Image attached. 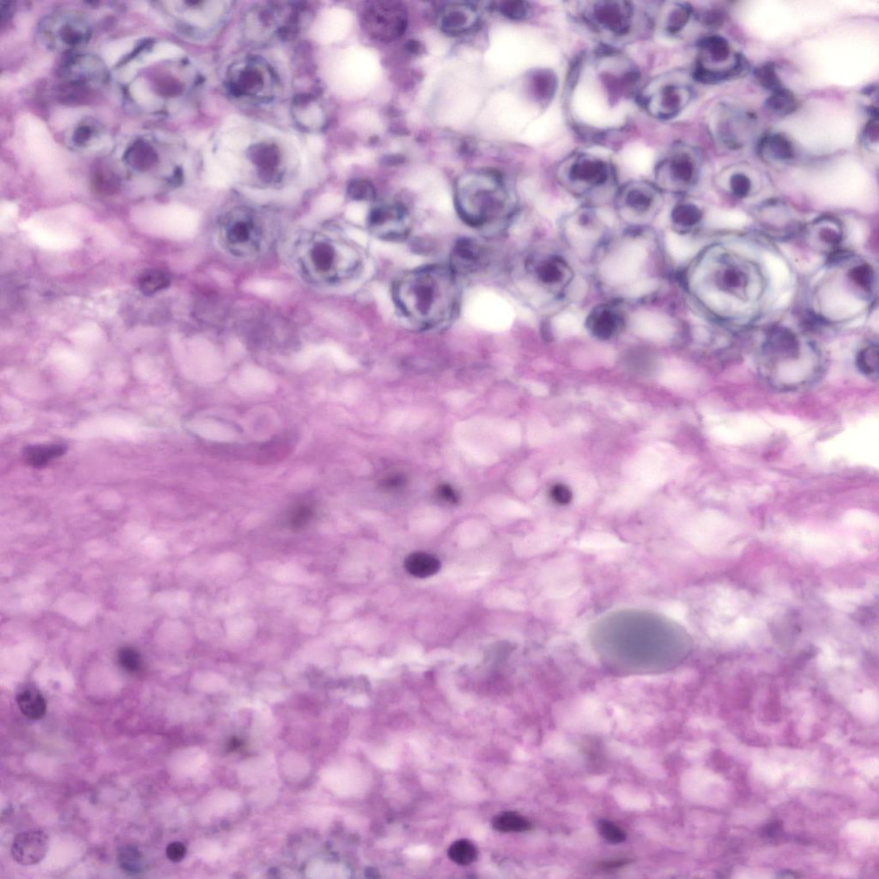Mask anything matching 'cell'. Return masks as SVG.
<instances>
[{"mask_svg": "<svg viewBox=\"0 0 879 879\" xmlns=\"http://www.w3.org/2000/svg\"><path fill=\"white\" fill-rule=\"evenodd\" d=\"M449 266L428 265L404 272L393 286V300L403 319L428 331L447 327L457 316L460 290Z\"/></svg>", "mask_w": 879, "mask_h": 879, "instance_id": "cell-1", "label": "cell"}, {"mask_svg": "<svg viewBox=\"0 0 879 879\" xmlns=\"http://www.w3.org/2000/svg\"><path fill=\"white\" fill-rule=\"evenodd\" d=\"M513 203L509 185L497 172H469L457 181L455 205L458 215L473 228H484L502 220Z\"/></svg>", "mask_w": 879, "mask_h": 879, "instance_id": "cell-2", "label": "cell"}, {"mask_svg": "<svg viewBox=\"0 0 879 879\" xmlns=\"http://www.w3.org/2000/svg\"><path fill=\"white\" fill-rule=\"evenodd\" d=\"M557 177L569 192L581 197L604 190L612 183L613 169L598 156L576 153L559 165Z\"/></svg>", "mask_w": 879, "mask_h": 879, "instance_id": "cell-3", "label": "cell"}, {"mask_svg": "<svg viewBox=\"0 0 879 879\" xmlns=\"http://www.w3.org/2000/svg\"><path fill=\"white\" fill-rule=\"evenodd\" d=\"M647 251L638 242L622 243L610 251L601 264L602 279L613 286H626L635 281L645 265Z\"/></svg>", "mask_w": 879, "mask_h": 879, "instance_id": "cell-4", "label": "cell"}, {"mask_svg": "<svg viewBox=\"0 0 879 879\" xmlns=\"http://www.w3.org/2000/svg\"><path fill=\"white\" fill-rule=\"evenodd\" d=\"M635 10L627 1H597L588 4L583 18L588 26L601 34L624 37L632 30Z\"/></svg>", "mask_w": 879, "mask_h": 879, "instance_id": "cell-5", "label": "cell"}, {"mask_svg": "<svg viewBox=\"0 0 879 879\" xmlns=\"http://www.w3.org/2000/svg\"><path fill=\"white\" fill-rule=\"evenodd\" d=\"M699 174V159L694 151L678 147L660 161L655 169L659 188L678 192L694 184Z\"/></svg>", "mask_w": 879, "mask_h": 879, "instance_id": "cell-6", "label": "cell"}, {"mask_svg": "<svg viewBox=\"0 0 879 879\" xmlns=\"http://www.w3.org/2000/svg\"><path fill=\"white\" fill-rule=\"evenodd\" d=\"M662 204L659 188L645 181L627 185L618 197L619 212L631 224L650 222L657 215Z\"/></svg>", "mask_w": 879, "mask_h": 879, "instance_id": "cell-7", "label": "cell"}, {"mask_svg": "<svg viewBox=\"0 0 879 879\" xmlns=\"http://www.w3.org/2000/svg\"><path fill=\"white\" fill-rule=\"evenodd\" d=\"M370 35L382 43H391L401 37L408 26V11L402 3L377 1L370 4L365 15Z\"/></svg>", "mask_w": 879, "mask_h": 879, "instance_id": "cell-8", "label": "cell"}, {"mask_svg": "<svg viewBox=\"0 0 879 879\" xmlns=\"http://www.w3.org/2000/svg\"><path fill=\"white\" fill-rule=\"evenodd\" d=\"M690 87L676 82H659L656 87L642 95V103L655 118L671 119L678 117L691 100Z\"/></svg>", "mask_w": 879, "mask_h": 879, "instance_id": "cell-9", "label": "cell"}, {"mask_svg": "<svg viewBox=\"0 0 879 879\" xmlns=\"http://www.w3.org/2000/svg\"><path fill=\"white\" fill-rule=\"evenodd\" d=\"M369 226L374 237L383 241L401 242L411 232L410 213L403 205L396 202L381 203L371 210Z\"/></svg>", "mask_w": 879, "mask_h": 879, "instance_id": "cell-10", "label": "cell"}, {"mask_svg": "<svg viewBox=\"0 0 879 879\" xmlns=\"http://www.w3.org/2000/svg\"><path fill=\"white\" fill-rule=\"evenodd\" d=\"M480 21V11L472 4L465 2L446 4L437 18L440 30L452 36L468 34L478 26Z\"/></svg>", "mask_w": 879, "mask_h": 879, "instance_id": "cell-11", "label": "cell"}, {"mask_svg": "<svg viewBox=\"0 0 879 879\" xmlns=\"http://www.w3.org/2000/svg\"><path fill=\"white\" fill-rule=\"evenodd\" d=\"M603 222L597 215L580 212L569 217L565 225L567 239L578 251H590L603 234Z\"/></svg>", "mask_w": 879, "mask_h": 879, "instance_id": "cell-12", "label": "cell"}, {"mask_svg": "<svg viewBox=\"0 0 879 879\" xmlns=\"http://www.w3.org/2000/svg\"><path fill=\"white\" fill-rule=\"evenodd\" d=\"M487 261L485 247L475 239L464 237L453 246L448 266L457 276L468 275L481 270Z\"/></svg>", "mask_w": 879, "mask_h": 879, "instance_id": "cell-13", "label": "cell"}, {"mask_svg": "<svg viewBox=\"0 0 879 879\" xmlns=\"http://www.w3.org/2000/svg\"><path fill=\"white\" fill-rule=\"evenodd\" d=\"M49 838L43 831H28L18 834L11 846V856L22 865L40 863L46 857Z\"/></svg>", "mask_w": 879, "mask_h": 879, "instance_id": "cell-14", "label": "cell"}, {"mask_svg": "<svg viewBox=\"0 0 879 879\" xmlns=\"http://www.w3.org/2000/svg\"><path fill=\"white\" fill-rule=\"evenodd\" d=\"M348 15L340 9L323 12L312 28L313 38L321 43H330L341 38L347 27Z\"/></svg>", "mask_w": 879, "mask_h": 879, "instance_id": "cell-15", "label": "cell"}, {"mask_svg": "<svg viewBox=\"0 0 879 879\" xmlns=\"http://www.w3.org/2000/svg\"><path fill=\"white\" fill-rule=\"evenodd\" d=\"M536 278L544 286L563 287L571 278V271L565 264L557 259H544L531 264Z\"/></svg>", "mask_w": 879, "mask_h": 879, "instance_id": "cell-16", "label": "cell"}, {"mask_svg": "<svg viewBox=\"0 0 879 879\" xmlns=\"http://www.w3.org/2000/svg\"><path fill=\"white\" fill-rule=\"evenodd\" d=\"M631 328L637 333L649 337H664L672 330L666 316L649 311L635 313L631 320Z\"/></svg>", "mask_w": 879, "mask_h": 879, "instance_id": "cell-17", "label": "cell"}, {"mask_svg": "<svg viewBox=\"0 0 879 879\" xmlns=\"http://www.w3.org/2000/svg\"><path fill=\"white\" fill-rule=\"evenodd\" d=\"M404 568L412 576L424 579L439 572L441 562L436 556L430 553L418 551L411 553L406 557Z\"/></svg>", "mask_w": 879, "mask_h": 879, "instance_id": "cell-18", "label": "cell"}, {"mask_svg": "<svg viewBox=\"0 0 879 879\" xmlns=\"http://www.w3.org/2000/svg\"><path fill=\"white\" fill-rule=\"evenodd\" d=\"M16 703L21 712L30 720H41L46 715V700L41 693L34 688H26L20 691L16 695Z\"/></svg>", "mask_w": 879, "mask_h": 879, "instance_id": "cell-19", "label": "cell"}, {"mask_svg": "<svg viewBox=\"0 0 879 879\" xmlns=\"http://www.w3.org/2000/svg\"><path fill=\"white\" fill-rule=\"evenodd\" d=\"M67 448L64 445H33L23 450V460L33 468H43L53 460L65 455Z\"/></svg>", "mask_w": 879, "mask_h": 879, "instance_id": "cell-20", "label": "cell"}, {"mask_svg": "<svg viewBox=\"0 0 879 879\" xmlns=\"http://www.w3.org/2000/svg\"><path fill=\"white\" fill-rule=\"evenodd\" d=\"M759 149L777 161H788L794 158L795 151L791 140L782 134H767L761 140Z\"/></svg>", "mask_w": 879, "mask_h": 879, "instance_id": "cell-21", "label": "cell"}, {"mask_svg": "<svg viewBox=\"0 0 879 879\" xmlns=\"http://www.w3.org/2000/svg\"><path fill=\"white\" fill-rule=\"evenodd\" d=\"M588 327L594 335L609 338L618 329V318L610 309L600 308L590 316Z\"/></svg>", "mask_w": 879, "mask_h": 879, "instance_id": "cell-22", "label": "cell"}, {"mask_svg": "<svg viewBox=\"0 0 879 879\" xmlns=\"http://www.w3.org/2000/svg\"><path fill=\"white\" fill-rule=\"evenodd\" d=\"M534 93L540 102H551L556 90V77L550 70H539L532 77Z\"/></svg>", "mask_w": 879, "mask_h": 879, "instance_id": "cell-23", "label": "cell"}, {"mask_svg": "<svg viewBox=\"0 0 879 879\" xmlns=\"http://www.w3.org/2000/svg\"><path fill=\"white\" fill-rule=\"evenodd\" d=\"M139 288L143 294L151 296L171 286V276L164 271L149 269L139 276Z\"/></svg>", "mask_w": 879, "mask_h": 879, "instance_id": "cell-24", "label": "cell"}, {"mask_svg": "<svg viewBox=\"0 0 879 879\" xmlns=\"http://www.w3.org/2000/svg\"><path fill=\"white\" fill-rule=\"evenodd\" d=\"M692 8L688 4H676L667 12L663 21V28L669 35H676L682 31L692 16Z\"/></svg>", "mask_w": 879, "mask_h": 879, "instance_id": "cell-25", "label": "cell"}, {"mask_svg": "<svg viewBox=\"0 0 879 879\" xmlns=\"http://www.w3.org/2000/svg\"><path fill=\"white\" fill-rule=\"evenodd\" d=\"M117 861L123 872L130 875L141 873L144 869V857L134 846H124L119 848Z\"/></svg>", "mask_w": 879, "mask_h": 879, "instance_id": "cell-26", "label": "cell"}, {"mask_svg": "<svg viewBox=\"0 0 879 879\" xmlns=\"http://www.w3.org/2000/svg\"><path fill=\"white\" fill-rule=\"evenodd\" d=\"M766 107L771 112L784 117L794 112L797 108V101L789 90L781 87L772 92L767 99Z\"/></svg>", "mask_w": 879, "mask_h": 879, "instance_id": "cell-27", "label": "cell"}, {"mask_svg": "<svg viewBox=\"0 0 879 879\" xmlns=\"http://www.w3.org/2000/svg\"><path fill=\"white\" fill-rule=\"evenodd\" d=\"M699 48L709 57V59L716 63L726 61L731 55V48H730L728 41L720 36L705 37L699 41Z\"/></svg>", "mask_w": 879, "mask_h": 879, "instance_id": "cell-28", "label": "cell"}, {"mask_svg": "<svg viewBox=\"0 0 879 879\" xmlns=\"http://www.w3.org/2000/svg\"><path fill=\"white\" fill-rule=\"evenodd\" d=\"M493 828L503 833L525 832L532 829V824L526 818L515 812H505L495 816Z\"/></svg>", "mask_w": 879, "mask_h": 879, "instance_id": "cell-29", "label": "cell"}, {"mask_svg": "<svg viewBox=\"0 0 879 879\" xmlns=\"http://www.w3.org/2000/svg\"><path fill=\"white\" fill-rule=\"evenodd\" d=\"M856 365L865 377L877 381L878 379L879 357L878 345H870L862 349L856 357Z\"/></svg>", "mask_w": 879, "mask_h": 879, "instance_id": "cell-30", "label": "cell"}, {"mask_svg": "<svg viewBox=\"0 0 879 879\" xmlns=\"http://www.w3.org/2000/svg\"><path fill=\"white\" fill-rule=\"evenodd\" d=\"M312 265L318 271H332L338 258L335 249L329 243L320 242L313 246L311 254Z\"/></svg>", "mask_w": 879, "mask_h": 879, "instance_id": "cell-31", "label": "cell"}, {"mask_svg": "<svg viewBox=\"0 0 879 879\" xmlns=\"http://www.w3.org/2000/svg\"><path fill=\"white\" fill-rule=\"evenodd\" d=\"M448 857L458 865H468L476 861L478 850L470 841L459 840L449 848Z\"/></svg>", "mask_w": 879, "mask_h": 879, "instance_id": "cell-32", "label": "cell"}, {"mask_svg": "<svg viewBox=\"0 0 879 879\" xmlns=\"http://www.w3.org/2000/svg\"><path fill=\"white\" fill-rule=\"evenodd\" d=\"M495 9L500 12L507 18L514 21H522L528 18L531 14V6L525 1H502L495 3Z\"/></svg>", "mask_w": 879, "mask_h": 879, "instance_id": "cell-33", "label": "cell"}, {"mask_svg": "<svg viewBox=\"0 0 879 879\" xmlns=\"http://www.w3.org/2000/svg\"><path fill=\"white\" fill-rule=\"evenodd\" d=\"M130 163L137 169H147L156 163V156L146 144H137L129 152Z\"/></svg>", "mask_w": 879, "mask_h": 879, "instance_id": "cell-34", "label": "cell"}, {"mask_svg": "<svg viewBox=\"0 0 879 879\" xmlns=\"http://www.w3.org/2000/svg\"><path fill=\"white\" fill-rule=\"evenodd\" d=\"M672 221L676 225L682 227H691L699 222L701 218V210L697 206L691 204H684L676 206L672 212Z\"/></svg>", "mask_w": 879, "mask_h": 879, "instance_id": "cell-35", "label": "cell"}, {"mask_svg": "<svg viewBox=\"0 0 879 879\" xmlns=\"http://www.w3.org/2000/svg\"><path fill=\"white\" fill-rule=\"evenodd\" d=\"M754 76L758 84L772 92L782 87V82L777 75L773 65L765 64L757 68L754 71Z\"/></svg>", "mask_w": 879, "mask_h": 879, "instance_id": "cell-36", "label": "cell"}, {"mask_svg": "<svg viewBox=\"0 0 879 879\" xmlns=\"http://www.w3.org/2000/svg\"><path fill=\"white\" fill-rule=\"evenodd\" d=\"M117 659L122 669L130 674H137L142 670L143 660L139 651L133 647H125L118 652Z\"/></svg>", "mask_w": 879, "mask_h": 879, "instance_id": "cell-37", "label": "cell"}, {"mask_svg": "<svg viewBox=\"0 0 879 879\" xmlns=\"http://www.w3.org/2000/svg\"><path fill=\"white\" fill-rule=\"evenodd\" d=\"M253 227L250 222L243 220L234 222L229 227L227 237L231 244L242 245L250 240Z\"/></svg>", "mask_w": 879, "mask_h": 879, "instance_id": "cell-38", "label": "cell"}, {"mask_svg": "<svg viewBox=\"0 0 879 879\" xmlns=\"http://www.w3.org/2000/svg\"><path fill=\"white\" fill-rule=\"evenodd\" d=\"M598 831H600V835L610 843H622L627 838L624 829L608 820H601L598 823Z\"/></svg>", "mask_w": 879, "mask_h": 879, "instance_id": "cell-39", "label": "cell"}, {"mask_svg": "<svg viewBox=\"0 0 879 879\" xmlns=\"http://www.w3.org/2000/svg\"><path fill=\"white\" fill-rule=\"evenodd\" d=\"M350 197L357 201H372L377 192L372 183L368 180H357L349 188Z\"/></svg>", "mask_w": 879, "mask_h": 879, "instance_id": "cell-40", "label": "cell"}, {"mask_svg": "<svg viewBox=\"0 0 879 879\" xmlns=\"http://www.w3.org/2000/svg\"><path fill=\"white\" fill-rule=\"evenodd\" d=\"M850 279L861 288L865 291L870 290L873 284V271L868 265H861L853 268L849 274Z\"/></svg>", "mask_w": 879, "mask_h": 879, "instance_id": "cell-41", "label": "cell"}, {"mask_svg": "<svg viewBox=\"0 0 879 879\" xmlns=\"http://www.w3.org/2000/svg\"><path fill=\"white\" fill-rule=\"evenodd\" d=\"M721 283L726 290L734 291L740 290L746 284L745 276L740 271L730 268L726 269L721 276Z\"/></svg>", "mask_w": 879, "mask_h": 879, "instance_id": "cell-42", "label": "cell"}, {"mask_svg": "<svg viewBox=\"0 0 879 879\" xmlns=\"http://www.w3.org/2000/svg\"><path fill=\"white\" fill-rule=\"evenodd\" d=\"M94 188L98 193H102L104 195H112L117 193L119 189V183L117 178L111 175H99L94 179Z\"/></svg>", "mask_w": 879, "mask_h": 879, "instance_id": "cell-43", "label": "cell"}, {"mask_svg": "<svg viewBox=\"0 0 879 879\" xmlns=\"http://www.w3.org/2000/svg\"><path fill=\"white\" fill-rule=\"evenodd\" d=\"M730 187L734 195L744 198L749 195L752 189V181L745 175L737 173L730 179Z\"/></svg>", "mask_w": 879, "mask_h": 879, "instance_id": "cell-44", "label": "cell"}, {"mask_svg": "<svg viewBox=\"0 0 879 879\" xmlns=\"http://www.w3.org/2000/svg\"><path fill=\"white\" fill-rule=\"evenodd\" d=\"M553 327L556 330H560V331L565 333L573 332L575 330H578L579 323H578L576 317L571 315V313H563V315L556 317L554 321H553Z\"/></svg>", "mask_w": 879, "mask_h": 879, "instance_id": "cell-45", "label": "cell"}, {"mask_svg": "<svg viewBox=\"0 0 879 879\" xmlns=\"http://www.w3.org/2000/svg\"><path fill=\"white\" fill-rule=\"evenodd\" d=\"M551 497L552 500L559 503V505H567L572 501L573 494L567 486L556 485L553 486L551 490Z\"/></svg>", "mask_w": 879, "mask_h": 879, "instance_id": "cell-46", "label": "cell"}, {"mask_svg": "<svg viewBox=\"0 0 879 879\" xmlns=\"http://www.w3.org/2000/svg\"><path fill=\"white\" fill-rule=\"evenodd\" d=\"M222 143L227 147L241 150V149L245 148L249 144V138L245 134L232 133L226 135L222 139Z\"/></svg>", "mask_w": 879, "mask_h": 879, "instance_id": "cell-47", "label": "cell"}, {"mask_svg": "<svg viewBox=\"0 0 879 879\" xmlns=\"http://www.w3.org/2000/svg\"><path fill=\"white\" fill-rule=\"evenodd\" d=\"M703 22L707 27L719 28L724 22L723 12L717 9L706 11L703 16Z\"/></svg>", "mask_w": 879, "mask_h": 879, "instance_id": "cell-48", "label": "cell"}, {"mask_svg": "<svg viewBox=\"0 0 879 879\" xmlns=\"http://www.w3.org/2000/svg\"><path fill=\"white\" fill-rule=\"evenodd\" d=\"M166 854L169 860L173 862H179L184 859L185 856V848L183 843L176 841L168 846Z\"/></svg>", "mask_w": 879, "mask_h": 879, "instance_id": "cell-49", "label": "cell"}, {"mask_svg": "<svg viewBox=\"0 0 879 879\" xmlns=\"http://www.w3.org/2000/svg\"><path fill=\"white\" fill-rule=\"evenodd\" d=\"M864 139L868 144H878V119H872L866 124L864 129Z\"/></svg>", "mask_w": 879, "mask_h": 879, "instance_id": "cell-50", "label": "cell"}, {"mask_svg": "<svg viewBox=\"0 0 879 879\" xmlns=\"http://www.w3.org/2000/svg\"><path fill=\"white\" fill-rule=\"evenodd\" d=\"M312 517V510L308 507H300L295 511L291 519L293 525L299 527L304 525Z\"/></svg>", "mask_w": 879, "mask_h": 879, "instance_id": "cell-51", "label": "cell"}, {"mask_svg": "<svg viewBox=\"0 0 879 879\" xmlns=\"http://www.w3.org/2000/svg\"><path fill=\"white\" fill-rule=\"evenodd\" d=\"M783 831L782 824L780 821H774L762 829V836L767 838H775V836H779Z\"/></svg>", "mask_w": 879, "mask_h": 879, "instance_id": "cell-52", "label": "cell"}, {"mask_svg": "<svg viewBox=\"0 0 879 879\" xmlns=\"http://www.w3.org/2000/svg\"><path fill=\"white\" fill-rule=\"evenodd\" d=\"M820 238L828 244L836 245L841 241V234L831 228H824L821 230Z\"/></svg>", "mask_w": 879, "mask_h": 879, "instance_id": "cell-53", "label": "cell"}, {"mask_svg": "<svg viewBox=\"0 0 879 879\" xmlns=\"http://www.w3.org/2000/svg\"><path fill=\"white\" fill-rule=\"evenodd\" d=\"M438 495L445 502L455 503L459 501V497L455 490L447 485H441L438 489Z\"/></svg>", "mask_w": 879, "mask_h": 879, "instance_id": "cell-54", "label": "cell"}, {"mask_svg": "<svg viewBox=\"0 0 879 879\" xmlns=\"http://www.w3.org/2000/svg\"><path fill=\"white\" fill-rule=\"evenodd\" d=\"M303 119L305 123H308V125L319 124L321 122V119H323V114H321L320 109L317 106H312L311 108L308 109L307 113L303 115Z\"/></svg>", "mask_w": 879, "mask_h": 879, "instance_id": "cell-55", "label": "cell"}, {"mask_svg": "<svg viewBox=\"0 0 879 879\" xmlns=\"http://www.w3.org/2000/svg\"><path fill=\"white\" fill-rule=\"evenodd\" d=\"M307 146L308 150L313 152V154L319 153L323 150L324 143L323 139L319 136L311 135L307 139Z\"/></svg>", "mask_w": 879, "mask_h": 879, "instance_id": "cell-56", "label": "cell"}, {"mask_svg": "<svg viewBox=\"0 0 879 879\" xmlns=\"http://www.w3.org/2000/svg\"><path fill=\"white\" fill-rule=\"evenodd\" d=\"M630 864V861L626 859L605 861L600 864L601 868L605 870H610L618 868H621L622 866Z\"/></svg>", "mask_w": 879, "mask_h": 879, "instance_id": "cell-57", "label": "cell"}, {"mask_svg": "<svg viewBox=\"0 0 879 879\" xmlns=\"http://www.w3.org/2000/svg\"><path fill=\"white\" fill-rule=\"evenodd\" d=\"M777 877L781 878H800L799 875L797 873H795L794 872V870H782V872L779 873Z\"/></svg>", "mask_w": 879, "mask_h": 879, "instance_id": "cell-58", "label": "cell"}, {"mask_svg": "<svg viewBox=\"0 0 879 879\" xmlns=\"http://www.w3.org/2000/svg\"><path fill=\"white\" fill-rule=\"evenodd\" d=\"M407 48L414 53H419L421 49H422L421 44L416 41H410V43L407 44Z\"/></svg>", "mask_w": 879, "mask_h": 879, "instance_id": "cell-59", "label": "cell"}]
</instances>
